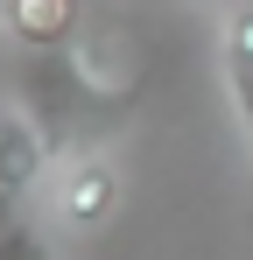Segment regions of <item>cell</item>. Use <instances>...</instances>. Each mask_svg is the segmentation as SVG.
<instances>
[{"mask_svg":"<svg viewBox=\"0 0 253 260\" xmlns=\"http://www.w3.org/2000/svg\"><path fill=\"white\" fill-rule=\"evenodd\" d=\"M141 91L148 85H106L91 78L78 56H21L14 63V106L28 113L49 141L56 162L71 155H106V141H120L141 113Z\"/></svg>","mask_w":253,"mask_h":260,"instance_id":"1","label":"cell"},{"mask_svg":"<svg viewBox=\"0 0 253 260\" xmlns=\"http://www.w3.org/2000/svg\"><path fill=\"white\" fill-rule=\"evenodd\" d=\"M49 211L64 218L71 232H106L120 211V169L106 155H71L49 176Z\"/></svg>","mask_w":253,"mask_h":260,"instance_id":"3","label":"cell"},{"mask_svg":"<svg viewBox=\"0 0 253 260\" xmlns=\"http://www.w3.org/2000/svg\"><path fill=\"white\" fill-rule=\"evenodd\" d=\"M204 7H218V14H232V7H253V0H204Z\"/></svg>","mask_w":253,"mask_h":260,"instance_id":"6","label":"cell"},{"mask_svg":"<svg viewBox=\"0 0 253 260\" xmlns=\"http://www.w3.org/2000/svg\"><path fill=\"white\" fill-rule=\"evenodd\" d=\"M0 260H56V253L36 218H14V225H0Z\"/></svg>","mask_w":253,"mask_h":260,"instance_id":"5","label":"cell"},{"mask_svg":"<svg viewBox=\"0 0 253 260\" xmlns=\"http://www.w3.org/2000/svg\"><path fill=\"white\" fill-rule=\"evenodd\" d=\"M218 78H225V106H232L253 155V7H232L218 21Z\"/></svg>","mask_w":253,"mask_h":260,"instance_id":"4","label":"cell"},{"mask_svg":"<svg viewBox=\"0 0 253 260\" xmlns=\"http://www.w3.org/2000/svg\"><path fill=\"white\" fill-rule=\"evenodd\" d=\"M49 176H56V155H49L42 127L7 99V106H0V225L28 218V204H36V190Z\"/></svg>","mask_w":253,"mask_h":260,"instance_id":"2","label":"cell"}]
</instances>
